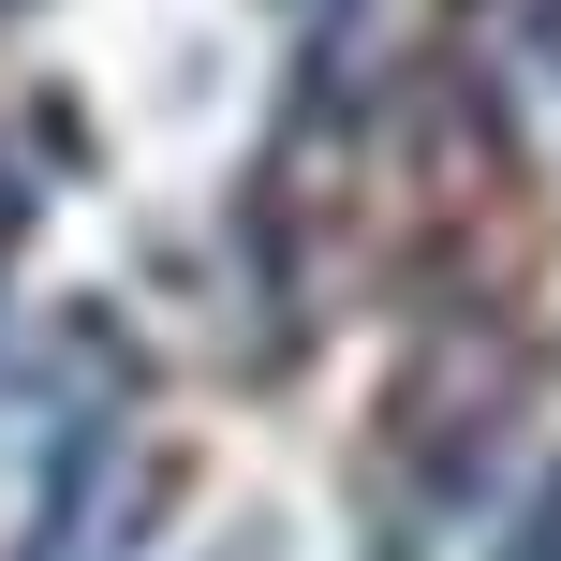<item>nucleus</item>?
<instances>
[{
	"instance_id": "obj_1",
	"label": "nucleus",
	"mask_w": 561,
	"mask_h": 561,
	"mask_svg": "<svg viewBox=\"0 0 561 561\" xmlns=\"http://www.w3.org/2000/svg\"><path fill=\"white\" fill-rule=\"evenodd\" d=\"M517 561H561V488L533 503V533H517Z\"/></svg>"
}]
</instances>
